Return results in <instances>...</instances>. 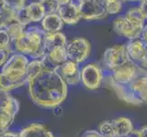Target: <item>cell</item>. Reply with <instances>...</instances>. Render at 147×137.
<instances>
[{"label": "cell", "mask_w": 147, "mask_h": 137, "mask_svg": "<svg viewBox=\"0 0 147 137\" xmlns=\"http://www.w3.org/2000/svg\"><path fill=\"white\" fill-rule=\"evenodd\" d=\"M128 137H129V136H128Z\"/></svg>", "instance_id": "cell-43"}, {"label": "cell", "mask_w": 147, "mask_h": 137, "mask_svg": "<svg viewBox=\"0 0 147 137\" xmlns=\"http://www.w3.org/2000/svg\"><path fill=\"white\" fill-rule=\"evenodd\" d=\"M140 38H141L142 41H143L147 46V24H145V26H144V28L143 29V32H142Z\"/></svg>", "instance_id": "cell-36"}, {"label": "cell", "mask_w": 147, "mask_h": 137, "mask_svg": "<svg viewBox=\"0 0 147 137\" xmlns=\"http://www.w3.org/2000/svg\"><path fill=\"white\" fill-rule=\"evenodd\" d=\"M90 43L85 38H75L68 42L67 53L69 59L77 63H83L90 54Z\"/></svg>", "instance_id": "cell-6"}, {"label": "cell", "mask_w": 147, "mask_h": 137, "mask_svg": "<svg viewBox=\"0 0 147 137\" xmlns=\"http://www.w3.org/2000/svg\"><path fill=\"white\" fill-rule=\"evenodd\" d=\"M68 39L65 34L61 31L55 33H45L44 36V47L45 51L49 52L51 49L60 47H67ZM46 55V54H45Z\"/></svg>", "instance_id": "cell-18"}, {"label": "cell", "mask_w": 147, "mask_h": 137, "mask_svg": "<svg viewBox=\"0 0 147 137\" xmlns=\"http://www.w3.org/2000/svg\"><path fill=\"white\" fill-rule=\"evenodd\" d=\"M29 63L28 57L23 53H14L7 59L3 66L1 72H22L27 70V67Z\"/></svg>", "instance_id": "cell-15"}, {"label": "cell", "mask_w": 147, "mask_h": 137, "mask_svg": "<svg viewBox=\"0 0 147 137\" xmlns=\"http://www.w3.org/2000/svg\"><path fill=\"white\" fill-rule=\"evenodd\" d=\"M111 77L116 82L121 85H130L141 75L139 66L129 60L111 72Z\"/></svg>", "instance_id": "cell-9"}, {"label": "cell", "mask_w": 147, "mask_h": 137, "mask_svg": "<svg viewBox=\"0 0 147 137\" xmlns=\"http://www.w3.org/2000/svg\"><path fill=\"white\" fill-rule=\"evenodd\" d=\"M43 28L31 27L25 28L21 36L12 42L14 48L18 52L32 57L33 59H43L45 57L44 36Z\"/></svg>", "instance_id": "cell-2"}, {"label": "cell", "mask_w": 147, "mask_h": 137, "mask_svg": "<svg viewBox=\"0 0 147 137\" xmlns=\"http://www.w3.org/2000/svg\"><path fill=\"white\" fill-rule=\"evenodd\" d=\"M47 63L48 67L57 68L59 66L62 65L67 60H69L67 47H60L51 49L50 51L47 52L45 57L43 58Z\"/></svg>", "instance_id": "cell-17"}, {"label": "cell", "mask_w": 147, "mask_h": 137, "mask_svg": "<svg viewBox=\"0 0 147 137\" xmlns=\"http://www.w3.org/2000/svg\"><path fill=\"white\" fill-rule=\"evenodd\" d=\"M130 89L137 97L142 104L147 105V75L141 74L129 85Z\"/></svg>", "instance_id": "cell-19"}, {"label": "cell", "mask_w": 147, "mask_h": 137, "mask_svg": "<svg viewBox=\"0 0 147 137\" xmlns=\"http://www.w3.org/2000/svg\"><path fill=\"white\" fill-rule=\"evenodd\" d=\"M25 28H26V26H24V25L20 24L17 21H13L7 25L6 29L7 30L9 37L11 38V45L13 41H15L18 38L21 36V34L25 30Z\"/></svg>", "instance_id": "cell-26"}, {"label": "cell", "mask_w": 147, "mask_h": 137, "mask_svg": "<svg viewBox=\"0 0 147 137\" xmlns=\"http://www.w3.org/2000/svg\"><path fill=\"white\" fill-rule=\"evenodd\" d=\"M139 8L141 9V11L143 12L144 18L147 19V0H143L140 2Z\"/></svg>", "instance_id": "cell-34"}, {"label": "cell", "mask_w": 147, "mask_h": 137, "mask_svg": "<svg viewBox=\"0 0 147 137\" xmlns=\"http://www.w3.org/2000/svg\"><path fill=\"white\" fill-rule=\"evenodd\" d=\"M125 18L129 19L130 21L133 23L138 25V26L144 27L145 26V20L146 18H144L143 12L141 11V9L139 7H131L128 9L125 13Z\"/></svg>", "instance_id": "cell-24"}, {"label": "cell", "mask_w": 147, "mask_h": 137, "mask_svg": "<svg viewBox=\"0 0 147 137\" xmlns=\"http://www.w3.org/2000/svg\"><path fill=\"white\" fill-rule=\"evenodd\" d=\"M28 83L27 70L0 73V89L6 91L15 90Z\"/></svg>", "instance_id": "cell-10"}, {"label": "cell", "mask_w": 147, "mask_h": 137, "mask_svg": "<svg viewBox=\"0 0 147 137\" xmlns=\"http://www.w3.org/2000/svg\"><path fill=\"white\" fill-rule=\"evenodd\" d=\"M7 7L12 10H19L25 7L26 0H6Z\"/></svg>", "instance_id": "cell-31"}, {"label": "cell", "mask_w": 147, "mask_h": 137, "mask_svg": "<svg viewBox=\"0 0 147 137\" xmlns=\"http://www.w3.org/2000/svg\"><path fill=\"white\" fill-rule=\"evenodd\" d=\"M28 84L32 101L42 108L58 107L68 96V84L54 68L43 69Z\"/></svg>", "instance_id": "cell-1"}, {"label": "cell", "mask_w": 147, "mask_h": 137, "mask_svg": "<svg viewBox=\"0 0 147 137\" xmlns=\"http://www.w3.org/2000/svg\"><path fill=\"white\" fill-rule=\"evenodd\" d=\"M78 5L82 19L94 21L103 19L108 16L104 7L103 0H84Z\"/></svg>", "instance_id": "cell-7"}, {"label": "cell", "mask_w": 147, "mask_h": 137, "mask_svg": "<svg viewBox=\"0 0 147 137\" xmlns=\"http://www.w3.org/2000/svg\"><path fill=\"white\" fill-rule=\"evenodd\" d=\"M123 2H141L143 0H123Z\"/></svg>", "instance_id": "cell-41"}, {"label": "cell", "mask_w": 147, "mask_h": 137, "mask_svg": "<svg viewBox=\"0 0 147 137\" xmlns=\"http://www.w3.org/2000/svg\"><path fill=\"white\" fill-rule=\"evenodd\" d=\"M113 28L114 32L119 36L129 40H133L140 38L144 27L138 26L133 23L126 18L125 16H120L113 20Z\"/></svg>", "instance_id": "cell-8"}, {"label": "cell", "mask_w": 147, "mask_h": 137, "mask_svg": "<svg viewBox=\"0 0 147 137\" xmlns=\"http://www.w3.org/2000/svg\"><path fill=\"white\" fill-rule=\"evenodd\" d=\"M73 1H74V0H73ZM75 1H76V3H77V4H79V3H80V2L84 1V0H75Z\"/></svg>", "instance_id": "cell-42"}, {"label": "cell", "mask_w": 147, "mask_h": 137, "mask_svg": "<svg viewBox=\"0 0 147 137\" xmlns=\"http://www.w3.org/2000/svg\"><path fill=\"white\" fill-rule=\"evenodd\" d=\"M54 69L57 70V72L68 85H77L82 82V79H80V70H82L77 62L69 59L62 65Z\"/></svg>", "instance_id": "cell-11"}, {"label": "cell", "mask_w": 147, "mask_h": 137, "mask_svg": "<svg viewBox=\"0 0 147 137\" xmlns=\"http://www.w3.org/2000/svg\"><path fill=\"white\" fill-rule=\"evenodd\" d=\"M26 10L28 16L30 19V21L33 23L41 22L42 19L46 16L45 10L42 7V5L38 2H33L26 7Z\"/></svg>", "instance_id": "cell-22"}, {"label": "cell", "mask_w": 147, "mask_h": 137, "mask_svg": "<svg viewBox=\"0 0 147 137\" xmlns=\"http://www.w3.org/2000/svg\"><path fill=\"white\" fill-rule=\"evenodd\" d=\"M19 137H55L52 132H50L43 124L34 123L28 125L21 130Z\"/></svg>", "instance_id": "cell-21"}, {"label": "cell", "mask_w": 147, "mask_h": 137, "mask_svg": "<svg viewBox=\"0 0 147 137\" xmlns=\"http://www.w3.org/2000/svg\"><path fill=\"white\" fill-rule=\"evenodd\" d=\"M13 21H16L14 19L13 10L9 7H7V9L3 13L0 14V29L6 28L7 25Z\"/></svg>", "instance_id": "cell-29"}, {"label": "cell", "mask_w": 147, "mask_h": 137, "mask_svg": "<svg viewBox=\"0 0 147 137\" xmlns=\"http://www.w3.org/2000/svg\"><path fill=\"white\" fill-rule=\"evenodd\" d=\"M80 79L87 90H98L104 80L103 70L100 65L96 63L86 64L80 70Z\"/></svg>", "instance_id": "cell-5"}, {"label": "cell", "mask_w": 147, "mask_h": 137, "mask_svg": "<svg viewBox=\"0 0 147 137\" xmlns=\"http://www.w3.org/2000/svg\"><path fill=\"white\" fill-rule=\"evenodd\" d=\"M111 125L114 137H128L134 132L133 121L123 116L111 120Z\"/></svg>", "instance_id": "cell-16"}, {"label": "cell", "mask_w": 147, "mask_h": 137, "mask_svg": "<svg viewBox=\"0 0 147 137\" xmlns=\"http://www.w3.org/2000/svg\"><path fill=\"white\" fill-rule=\"evenodd\" d=\"M123 0H103L104 7L108 16H114L121 13L123 7Z\"/></svg>", "instance_id": "cell-25"}, {"label": "cell", "mask_w": 147, "mask_h": 137, "mask_svg": "<svg viewBox=\"0 0 147 137\" xmlns=\"http://www.w3.org/2000/svg\"><path fill=\"white\" fill-rule=\"evenodd\" d=\"M106 82L110 86V88H111L115 91L116 95H117L118 98L121 99V101H123L127 103L133 104V105L142 104L140 100L136 97L134 93L130 89L129 85H121V84L117 83L113 79L111 75H109L108 77L106 78Z\"/></svg>", "instance_id": "cell-12"}, {"label": "cell", "mask_w": 147, "mask_h": 137, "mask_svg": "<svg viewBox=\"0 0 147 137\" xmlns=\"http://www.w3.org/2000/svg\"><path fill=\"white\" fill-rule=\"evenodd\" d=\"M59 4H66V3H69L73 1V0H58Z\"/></svg>", "instance_id": "cell-40"}, {"label": "cell", "mask_w": 147, "mask_h": 137, "mask_svg": "<svg viewBox=\"0 0 147 137\" xmlns=\"http://www.w3.org/2000/svg\"><path fill=\"white\" fill-rule=\"evenodd\" d=\"M57 13L61 18L64 24L67 25H76L82 19L79 5L74 1L66 4H59Z\"/></svg>", "instance_id": "cell-13"}, {"label": "cell", "mask_w": 147, "mask_h": 137, "mask_svg": "<svg viewBox=\"0 0 147 137\" xmlns=\"http://www.w3.org/2000/svg\"><path fill=\"white\" fill-rule=\"evenodd\" d=\"M0 137H19V134L13 133V132H7L5 131L0 134Z\"/></svg>", "instance_id": "cell-37"}, {"label": "cell", "mask_w": 147, "mask_h": 137, "mask_svg": "<svg viewBox=\"0 0 147 137\" xmlns=\"http://www.w3.org/2000/svg\"><path fill=\"white\" fill-rule=\"evenodd\" d=\"M82 137H104V136L101 134L99 131L89 130V131H86L82 135Z\"/></svg>", "instance_id": "cell-32"}, {"label": "cell", "mask_w": 147, "mask_h": 137, "mask_svg": "<svg viewBox=\"0 0 147 137\" xmlns=\"http://www.w3.org/2000/svg\"><path fill=\"white\" fill-rule=\"evenodd\" d=\"M8 51L7 49H0V67L3 66L8 59Z\"/></svg>", "instance_id": "cell-33"}, {"label": "cell", "mask_w": 147, "mask_h": 137, "mask_svg": "<svg viewBox=\"0 0 147 137\" xmlns=\"http://www.w3.org/2000/svg\"><path fill=\"white\" fill-rule=\"evenodd\" d=\"M129 59L133 62L139 65L144 61L147 56V46L142 41L141 38H136L125 44Z\"/></svg>", "instance_id": "cell-14"}, {"label": "cell", "mask_w": 147, "mask_h": 137, "mask_svg": "<svg viewBox=\"0 0 147 137\" xmlns=\"http://www.w3.org/2000/svg\"><path fill=\"white\" fill-rule=\"evenodd\" d=\"M13 16H14V19L16 20L17 22L24 25V26H27L29 23H31V21H30V19L28 16L26 7L19 10H13Z\"/></svg>", "instance_id": "cell-28"}, {"label": "cell", "mask_w": 147, "mask_h": 137, "mask_svg": "<svg viewBox=\"0 0 147 137\" xmlns=\"http://www.w3.org/2000/svg\"><path fill=\"white\" fill-rule=\"evenodd\" d=\"M138 66H139V69H140L141 74L147 75V60H145V61L140 63Z\"/></svg>", "instance_id": "cell-38"}, {"label": "cell", "mask_w": 147, "mask_h": 137, "mask_svg": "<svg viewBox=\"0 0 147 137\" xmlns=\"http://www.w3.org/2000/svg\"><path fill=\"white\" fill-rule=\"evenodd\" d=\"M136 135L137 137H147V125L142 127L136 132Z\"/></svg>", "instance_id": "cell-35"}, {"label": "cell", "mask_w": 147, "mask_h": 137, "mask_svg": "<svg viewBox=\"0 0 147 137\" xmlns=\"http://www.w3.org/2000/svg\"><path fill=\"white\" fill-rule=\"evenodd\" d=\"M7 3L6 0H0V14L3 13L7 9Z\"/></svg>", "instance_id": "cell-39"}, {"label": "cell", "mask_w": 147, "mask_h": 137, "mask_svg": "<svg viewBox=\"0 0 147 137\" xmlns=\"http://www.w3.org/2000/svg\"><path fill=\"white\" fill-rule=\"evenodd\" d=\"M39 3L42 5L46 15L57 13L59 7L58 0H39Z\"/></svg>", "instance_id": "cell-27"}, {"label": "cell", "mask_w": 147, "mask_h": 137, "mask_svg": "<svg viewBox=\"0 0 147 137\" xmlns=\"http://www.w3.org/2000/svg\"><path fill=\"white\" fill-rule=\"evenodd\" d=\"M11 47V38L6 28L0 29V49H7L10 53L9 48Z\"/></svg>", "instance_id": "cell-30"}, {"label": "cell", "mask_w": 147, "mask_h": 137, "mask_svg": "<svg viewBox=\"0 0 147 137\" xmlns=\"http://www.w3.org/2000/svg\"><path fill=\"white\" fill-rule=\"evenodd\" d=\"M129 60L131 59L127 54L125 44L111 46L105 50L102 56L103 67L111 72L120 66L128 62Z\"/></svg>", "instance_id": "cell-4"}, {"label": "cell", "mask_w": 147, "mask_h": 137, "mask_svg": "<svg viewBox=\"0 0 147 137\" xmlns=\"http://www.w3.org/2000/svg\"><path fill=\"white\" fill-rule=\"evenodd\" d=\"M46 67H48V66L44 59H36L32 60V61H29L27 67V74H28V82L34 77H36Z\"/></svg>", "instance_id": "cell-23"}, {"label": "cell", "mask_w": 147, "mask_h": 137, "mask_svg": "<svg viewBox=\"0 0 147 137\" xmlns=\"http://www.w3.org/2000/svg\"><path fill=\"white\" fill-rule=\"evenodd\" d=\"M19 111V101L0 89V134L11 126Z\"/></svg>", "instance_id": "cell-3"}, {"label": "cell", "mask_w": 147, "mask_h": 137, "mask_svg": "<svg viewBox=\"0 0 147 137\" xmlns=\"http://www.w3.org/2000/svg\"><path fill=\"white\" fill-rule=\"evenodd\" d=\"M64 22L58 13H52L46 15L41 21V27L47 33L59 32L63 28Z\"/></svg>", "instance_id": "cell-20"}]
</instances>
